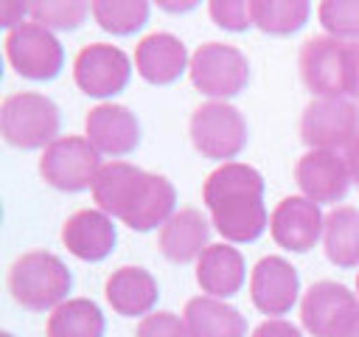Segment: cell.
<instances>
[{
	"label": "cell",
	"instance_id": "6da1fadb",
	"mask_svg": "<svg viewBox=\"0 0 359 337\" xmlns=\"http://www.w3.org/2000/svg\"><path fill=\"white\" fill-rule=\"evenodd\" d=\"M95 208L121 219L129 230L149 233L163 227L177 211V188L165 174L146 171L126 160H109L101 166L93 183Z\"/></svg>",
	"mask_w": 359,
	"mask_h": 337
},
{
	"label": "cell",
	"instance_id": "7a4b0ae2",
	"mask_svg": "<svg viewBox=\"0 0 359 337\" xmlns=\"http://www.w3.org/2000/svg\"><path fill=\"white\" fill-rule=\"evenodd\" d=\"M202 202L210 225L230 244H250L269 227L264 205V177L250 163H222L202 183Z\"/></svg>",
	"mask_w": 359,
	"mask_h": 337
},
{
	"label": "cell",
	"instance_id": "3957f363",
	"mask_svg": "<svg viewBox=\"0 0 359 337\" xmlns=\"http://www.w3.org/2000/svg\"><path fill=\"white\" fill-rule=\"evenodd\" d=\"M6 286L28 312H53L59 303L67 300V292L73 289V275L67 264L48 250H28L14 258L6 275Z\"/></svg>",
	"mask_w": 359,
	"mask_h": 337
},
{
	"label": "cell",
	"instance_id": "277c9868",
	"mask_svg": "<svg viewBox=\"0 0 359 337\" xmlns=\"http://www.w3.org/2000/svg\"><path fill=\"white\" fill-rule=\"evenodd\" d=\"M62 112L56 101L36 90H20L0 104V135L8 146L34 152L48 149L59 138Z\"/></svg>",
	"mask_w": 359,
	"mask_h": 337
},
{
	"label": "cell",
	"instance_id": "5b68a950",
	"mask_svg": "<svg viewBox=\"0 0 359 337\" xmlns=\"http://www.w3.org/2000/svg\"><path fill=\"white\" fill-rule=\"evenodd\" d=\"M188 135L202 157L233 163V157L247 149L250 126L238 107L227 101H205L191 112Z\"/></svg>",
	"mask_w": 359,
	"mask_h": 337
},
{
	"label": "cell",
	"instance_id": "8992f818",
	"mask_svg": "<svg viewBox=\"0 0 359 337\" xmlns=\"http://www.w3.org/2000/svg\"><path fill=\"white\" fill-rule=\"evenodd\" d=\"M188 76H191V84L210 101H227L241 90H247L250 59L236 45L205 42L191 53Z\"/></svg>",
	"mask_w": 359,
	"mask_h": 337
},
{
	"label": "cell",
	"instance_id": "52a82bcc",
	"mask_svg": "<svg viewBox=\"0 0 359 337\" xmlns=\"http://www.w3.org/2000/svg\"><path fill=\"white\" fill-rule=\"evenodd\" d=\"M101 166V152L84 135H59L42 149L39 177L62 194H79L93 188Z\"/></svg>",
	"mask_w": 359,
	"mask_h": 337
},
{
	"label": "cell",
	"instance_id": "ba28073f",
	"mask_svg": "<svg viewBox=\"0 0 359 337\" xmlns=\"http://www.w3.org/2000/svg\"><path fill=\"white\" fill-rule=\"evenodd\" d=\"M3 53L14 73L28 81H50L65 67V48L59 37L34 20H25L6 34Z\"/></svg>",
	"mask_w": 359,
	"mask_h": 337
},
{
	"label": "cell",
	"instance_id": "9c48e42d",
	"mask_svg": "<svg viewBox=\"0 0 359 337\" xmlns=\"http://www.w3.org/2000/svg\"><path fill=\"white\" fill-rule=\"evenodd\" d=\"M359 135V104L351 98H311L300 115V140L309 149L339 152Z\"/></svg>",
	"mask_w": 359,
	"mask_h": 337
},
{
	"label": "cell",
	"instance_id": "30bf717a",
	"mask_svg": "<svg viewBox=\"0 0 359 337\" xmlns=\"http://www.w3.org/2000/svg\"><path fill=\"white\" fill-rule=\"evenodd\" d=\"M132 79V59L109 42L81 45L73 59V81L84 95L112 98Z\"/></svg>",
	"mask_w": 359,
	"mask_h": 337
},
{
	"label": "cell",
	"instance_id": "8fae6325",
	"mask_svg": "<svg viewBox=\"0 0 359 337\" xmlns=\"http://www.w3.org/2000/svg\"><path fill=\"white\" fill-rule=\"evenodd\" d=\"M345 48L348 42L334 39L328 34L311 37L300 45V56H297L300 79L306 90L314 93V98H345L348 95Z\"/></svg>",
	"mask_w": 359,
	"mask_h": 337
},
{
	"label": "cell",
	"instance_id": "7c38bea8",
	"mask_svg": "<svg viewBox=\"0 0 359 337\" xmlns=\"http://www.w3.org/2000/svg\"><path fill=\"white\" fill-rule=\"evenodd\" d=\"M294 183L311 202H342L353 185L348 160L339 152L328 149H309L294 163Z\"/></svg>",
	"mask_w": 359,
	"mask_h": 337
},
{
	"label": "cell",
	"instance_id": "4fadbf2b",
	"mask_svg": "<svg viewBox=\"0 0 359 337\" xmlns=\"http://www.w3.org/2000/svg\"><path fill=\"white\" fill-rule=\"evenodd\" d=\"M325 213L303 194L283 197L269 213V236L278 247L292 253H309L323 239Z\"/></svg>",
	"mask_w": 359,
	"mask_h": 337
},
{
	"label": "cell",
	"instance_id": "5bb4252c",
	"mask_svg": "<svg viewBox=\"0 0 359 337\" xmlns=\"http://www.w3.org/2000/svg\"><path fill=\"white\" fill-rule=\"evenodd\" d=\"M250 298L258 312L280 317L300 298V275L283 256H264L250 272Z\"/></svg>",
	"mask_w": 359,
	"mask_h": 337
},
{
	"label": "cell",
	"instance_id": "9a60e30c",
	"mask_svg": "<svg viewBox=\"0 0 359 337\" xmlns=\"http://www.w3.org/2000/svg\"><path fill=\"white\" fill-rule=\"evenodd\" d=\"M84 138L107 157H123L140 143V121L126 104L101 101L84 115Z\"/></svg>",
	"mask_w": 359,
	"mask_h": 337
},
{
	"label": "cell",
	"instance_id": "2e32d148",
	"mask_svg": "<svg viewBox=\"0 0 359 337\" xmlns=\"http://www.w3.org/2000/svg\"><path fill=\"white\" fill-rule=\"evenodd\" d=\"M59 236L70 256H76L79 261H90V264L112 256V250L118 244L115 222L101 208H81V211L70 213L65 219Z\"/></svg>",
	"mask_w": 359,
	"mask_h": 337
},
{
	"label": "cell",
	"instance_id": "e0dca14e",
	"mask_svg": "<svg viewBox=\"0 0 359 337\" xmlns=\"http://www.w3.org/2000/svg\"><path fill=\"white\" fill-rule=\"evenodd\" d=\"M191 67V56L185 42L171 31H154L146 34L135 45V70L143 81L165 87L174 84L185 70Z\"/></svg>",
	"mask_w": 359,
	"mask_h": 337
},
{
	"label": "cell",
	"instance_id": "ac0fdd59",
	"mask_svg": "<svg viewBox=\"0 0 359 337\" xmlns=\"http://www.w3.org/2000/svg\"><path fill=\"white\" fill-rule=\"evenodd\" d=\"M210 247V222L199 208H177L157 233V250L171 264H191Z\"/></svg>",
	"mask_w": 359,
	"mask_h": 337
},
{
	"label": "cell",
	"instance_id": "d6986e66",
	"mask_svg": "<svg viewBox=\"0 0 359 337\" xmlns=\"http://www.w3.org/2000/svg\"><path fill=\"white\" fill-rule=\"evenodd\" d=\"M104 298L115 315L123 317H146L157 306L160 286L157 278L146 267H118L104 281Z\"/></svg>",
	"mask_w": 359,
	"mask_h": 337
},
{
	"label": "cell",
	"instance_id": "ffe728a7",
	"mask_svg": "<svg viewBox=\"0 0 359 337\" xmlns=\"http://www.w3.org/2000/svg\"><path fill=\"white\" fill-rule=\"evenodd\" d=\"M359 300L345 284L337 281H317L300 298V323L311 337H331L342 315Z\"/></svg>",
	"mask_w": 359,
	"mask_h": 337
},
{
	"label": "cell",
	"instance_id": "44dd1931",
	"mask_svg": "<svg viewBox=\"0 0 359 337\" xmlns=\"http://www.w3.org/2000/svg\"><path fill=\"white\" fill-rule=\"evenodd\" d=\"M244 281H247V261L230 242L210 244L196 261V284L210 298L227 300L244 286Z\"/></svg>",
	"mask_w": 359,
	"mask_h": 337
},
{
	"label": "cell",
	"instance_id": "7402d4cb",
	"mask_svg": "<svg viewBox=\"0 0 359 337\" xmlns=\"http://www.w3.org/2000/svg\"><path fill=\"white\" fill-rule=\"evenodd\" d=\"M182 320L191 337H247V317L227 300L196 295L185 303Z\"/></svg>",
	"mask_w": 359,
	"mask_h": 337
},
{
	"label": "cell",
	"instance_id": "603a6c76",
	"mask_svg": "<svg viewBox=\"0 0 359 337\" xmlns=\"http://www.w3.org/2000/svg\"><path fill=\"white\" fill-rule=\"evenodd\" d=\"M323 250L325 258L339 270L359 267V208L337 205L325 213Z\"/></svg>",
	"mask_w": 359,
	"mask_h": 337
},
{
	"label": "cell",
	"instance_id": "cb8c5ba5",
	"mask_svg": "<svg viewBox=\"0 0 359 337\" xmlns=\"http://www.w3.org/2000/svg\"><path fill=\"white\" fill-rule=\"evenodd\" d=\"M107 317L90 298H67L59 303L45 323V337H104Z\"/></svg>",
	"mask_w": 359,
	"mask_h": 337
},
{
	"label": "cell",
	"instance_id": "d4e9b609",
	"mask_svg": "<svg viewBox=\"0 0 359 337\" xmlns=\"http://www.w3.org/2000/svg\"><path fill=\"white\" fill-rule=\"evenodd\" d=\"M252 25L272 37H289L309 22V0H250Z\"/></svg>",
	"mask_w": 359,
	"mask_h": 337
},
{
	"label": "cell",
	"instance_id": "484cf974",
	"mask_svg": "<svg viewBox=\"0 0 359 337\" xmlns=\"http://www.w3.org/2000/svg\"><path fill=\"white\" fill-rule=\"evenodd\" d=\"M151 6L146 0H93L90 14L112 37H129L149 22Z\"/></svg>",
	"mask_w": 359,
	"mask_h": 337
},
{
	"label": "cell",
	"instance_id": "4316f807",
	"mask_svg": "<svg viewBox=\"0 0 359 337\" xmlns=\"http://www.w3.org/2000/svg\"><path fill=\"white\" fill-rule=\"evenodd\" d=\"M90 14L87 0H36L28 3V17L48 31H76Z\"/></svg>",
	"mask_w": 359,
	"mask_h": 337
},
{
	"label": "cell",
	"instance_id": "83f0119b",
	"mask_svg": "<svg viewBox=\"0 0 359 337\" xmlns=\"http://www.w3.org/2000/svg\"><path fill=\"white\" fill-rule=\"evenodd\" d=\"M323 31L342 42H359V0H323L317 6Z\"/></svg>",
	"mask_w": 359,
	"mask_h": 337
},
{
	"label": "cell",
	"instance_id": "f1b7e54d",
	"mask_svg": "<svg viewBox=\"0 0 359 337\" xmlns=\"http://www.w3.org/2000/svg\"><path fill=\"white\" fill-rule=\"evenodd\" d=\"M208 14L219 28L233 31V34H241L252 25V14H250L247 0H210Z\"/></svg>",
	"mask_w": 359,
	"mask_h": 337
},
{
	"label": "cell",
	"instance_id": "f546056e",
	"mask_svg": "<svg viewBox=\"0 0 359 337\" xmlns=\"http://www.w3.org/2000/svg\"><path fill=\"white\" fill-rule=\"evenodd\" d=\"M135 337H191L185 329V320L174 312H151L146 315L137 329Z\"/></svg>",
	"mask_w": 359,
	"mask_h": 337
},
{
	"label": "cell",
	"instance_id": "4dcf8cb0",
	"mask_svg": "<svg viewBox=\"0 0 359 337\" xmlns=\"http://www.w3.org/2000/svg\"><path fill=\"white\" fill-rule=\"evenodd\" d=\"M345 79H348V98L359 101V42H348L345 48Z\"/></svg>",
	"mask_w": 359,
	"mask_h": 337
},
{
	"label": "cell",
	"instance_id": "1f68e13d",
	"mask_svg": "<svg viewBox=\"0 0 359 337\" xmlns=\"http://www.w3.org/2000/svg\"><path fill=\"white\" fill-rule=\"evenodd\" d=\"M250 337H303V331L283 317H269L261 326H255V331Z\"/></svg>",
	"mask_w": 359,
	"mask_h": 337
},
{
	"label": "cell",
	"instance_id": "d6a6232c",
	"mask_svg": "<svg viewBox=\"0 0 359 337\" xmlns=\"http://www.w3.org/2000/svg\"><path fill=\"white\" fill-rule=\"evenodd\" d=\"M28 17V3H17V0H3L0 3V25H6L8 31H14L17 25H22Z\"/></svg>",
	"mask_w": 359,
	"mask_h": 337
},
{
	"label": "cell",
	"instance_id": "836d02e7",
	"mask_svg": "<svg viewBox=\"0 0 359 337\" xmlns=\"http://www.w3.org/2000/svg\"><path fill=\"white\" fill-rule=\"evenodd\" d=\"M331 337H359V300L342 315V320L337 323Z\"/></svg>",
	"mask_w": 359,
	"mask_h": 337
},
{
	"label": "cell",
	"instance_id": "e575fe53",
	"mask_svg": "<svg viewBox=\"0 0 359 337\" xmlns=\"http://www.w3.org/2000/svg\"><path fill=\"white\" fill-rule=\"evenodd\" d=\"M345 160H348V171H351V180L353 185L359 188V135L351 140V146L345 149Z\"/></svg>",
	"mask_w": 359,
	"mask_h": 337
},
{
	"label": "cell",
	"instance_id": "d590c367",
	"mask_svg": "<svg viewBox=\"0 0 359 337\" xmlns=\"http://www.w3.org/2000/svg\"><path fill=\"white\" fill-rule=\"evenodd\" d=\"M160 8H165V11H191V8H196V0H188V3H165V0H160L157 3Z\"/></svg>",
	"mask_w": 359,
	"mask_h": 337
},
{
	"label": "cell",
	"instance_id": "8d00e7d4",
	"mask_svg": "<svg viewBox=\"0 0 359 337\" xmlns=\"http://www.w3.org/2000/svg\"><path fill=\"white\" fill-rule=\"evenodd\" d=\"M356 295H359V272H356Z\"/></svg>",
	"mask_w": 359,
	"mask_h": 337
},
{
	"label": "cell",
	"instance_id": "74e56055",
	"mask_svg": "<svg viewBox=\"0 0 359 337\" xmlns=\"http://www.w3.org/2000/svg\"><path fill=\"white\" fill-rule=\"evenodd\" d=\"M3 337H14V334H11V331H3Z\"/></svg>",
	"mask_w": 359,
	"mask_h": 337
}]
</instances>
